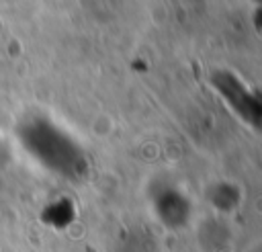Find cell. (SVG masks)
Returning <instances> with one entry per match:
<instances>
[{"label": "cell", "instance_id": "obj_3", "mask_svg": "<svg viewBox=\"0 0 262 252\" xmlns=\"http://www.w3.org/2000/svg\"><path fill=\"white\" fill-rule=\"evenodd\" d=\"M151 209L156 219L168 229H180L190 221V199L176 186L162 184L151 193Z\"/></svg>", "mask_w": 262, "mask_h": 252}, {"label": "cell", "instance_id": "obj_2", "mask_svg": "<svg viewBox=\"0 0 262 252\" xmlns=\"http://www.w3.org/2000/svg\"><path fill=\"white\" fill-rule=\"evenodd\" d=\"M209 84L219 94L223 104L248 127L260 129L262 123V100L258 92L235 72L215 70L209 76Z\"/></svg>", "mask_w": 262, "mask_h": 252}, {"label": "cell", "instance_id": "obj_1", "mask_svg": "<svg viewBox=\"0 0 262 252\" xmlns=\"http://www.w3.org/2000/svg\"><path fill=\"white\" fill-rule=\"evenodd\" d=\"M16 139L39 166L61 178L80 180L88 172V158L82 143L45 115L23 119L16 125Z\"/></svg>", "mask_w": 262, "mask_h": 252}, {"label": "cell", "instance_id": "obj_6", "mask_svg": "<svg viewBox=\"0 0 262 252\" xmlns=\"http://www.w3.org/2000/svg\"><path fill=\"white\" fill-rule=\"evenodd\" d=\"M8 156H10V154H8V148H6L4 139L0 137V168H2V166L8 162Z\"/></svg>", "mask_w": 262, "mask_h": 252}, {"label": "cell", "instance_id": "obj_4", "mask_svg": "<svg viewBox=\"0 0 262 252\" xmlns=\"http://www.w3.org/2000/svg\"><path fill=\"white\" fill-rule=\"evenodd\" d=\"M209 201L215 209H219L221 213H231L239 201H242V193L235 184L231 182H217L211 186L209 191Z\"/></svg>", "mask_w": 262, "mask_h": 252}, {"label": "cell", "instance_id": "obj_5", "mask_svg": "<svg viewBox=\"0 0 262 252\" xmlns=\"http://www.w3.org/2000/svg\"><path fill=\"white\" fill-rule=\"evenodd\" d=\"M76 217V207L70 199H57L53 203H49L43 211V221L55 229H61L66 225H70Z\"/></svg>", "mask_w": 262, "mask_h": 252}]
</instances>
